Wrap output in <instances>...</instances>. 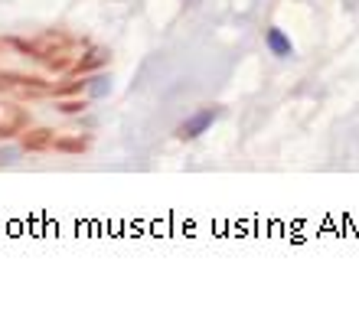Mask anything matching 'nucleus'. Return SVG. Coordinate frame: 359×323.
I'll return each mask as SVG.
<instances>
[{
    "label": "nucleus",
    "mask_w": 359,
    "mask_h": 323,
    "mask_svg": "<svg viewBox=\"0 0 359 323\" xmlns=\"http://www.w3.org/2000/svg\"><path fill=\"white\" fill-rule=\"evenodd\" d=\"M0 95L17 98V102H39V98H53V82H46L43 76L4 69L0 72Z\"/></svg>",
    "instance_id": "obj_1"
},
{
    "label": "nucleus",
    "mask_w": 359,
    "mask_h": 323,
    "mask_svg": "<svg viewBox=\"0 0 359 323\" xmlns=\"http://www.w3.org/2000/svg\"><path fill=\"white\" fill-rule=\"evenodd\" d=\"M7 46L20 49V53H27L29 59L43 62V59H49L53 53L76 49L79 39L72 36V33H66V29H46V33H39V36H33V39H7Z\"/></svg>",
    "instance_id": "obj_2"
},
{
    "label": "nucleus",
    "mask_w": 359,
    "mask_h": 323,
    "mask_svg": "<svg viewBox=\"0 0 359 323\" xmlns=\"http://www.w3.org/2000/svg\"><path fill=\"white\" fill-rule=\"evenodd\" d=\"M33 124V114L29 108H23L13 98H0V141H10V137H20Z\"/></svg>",
    "instance_id": "obj_3"
},
{
    "label": "nucleus",
    "mask_w": 359,
    "mask_h": 323,
    "mask_svg": "<svg viewBox=\"0 0 359 323\" xmlns=\"http://www.w3.org/2000/svg\"><path fill=\"white\" fill-rule=\"evenodd\" d=\"M219 118V108H199V111H193L187 118V121L177 128V137L180 141H196L199 134H206L212 124H216Z\"/></svg>",
    "instance_id": "obj_4"
},
{
    "label": "nucleus",
    "mask_w": 359,
    "mask_h": 323,
    "mask_svg": "<svg viewBox=\"0 0 359 323\" xmlns=\"http://www.w3.org/2000/svg\"><path fill=\"white\" fill-rule=\"evenodd\" d=\"M111 62V53L104 46H88L82 56H76V62H72V76H92V72H102L104 66Z\"/></svg>",
    "instance_id": "obj_5"
},
{
    "label": "nucleus",
    "mask_w": 359,
    "mask_h": 323,
    "mask_svg": "<svg viewBox=\"0 0 359 323\" xmlns=\"http://www.w3.org/2000/svg\"><path fill=\"white\" fill-rule=\"evenodd\" d=\"M53 137H56L53 128H36V124H29L17 141H20V151L23 153H43V151H53Z\"/></svg>",
    "instance_id": "obj_6"
},
{
    "label": "nucleus",
    "mask_w": 359,
    "mask_h": 323,
    "mask_svg": "<svg viewBox=\"0 0 359 323\" xmlns=\"http://www.w3.org/2000/svg\"><path fill=\"white\" fill-rule=\"evenodd\" d=\"M265 46H268V53L278 56V59H291L294 56V43L281 27H268L265 29Z\"/></svg>",
    "instance_id": "obj_7"
},
{
    "label": "nucleus",
    "mask_w": 359,
    "mask_h": 323,
    "mask_svg": "<svg viewBox=\"0 0 359 323\" xmlns=\"http://www.w3.org/2000/svg\"><path fill=\"white\" fill-rule=\"evenodd\" d=\"M92 147V134H66V137H53V151L56 153H86Z\"/></svg>",
    "instance_id": "obj_8"
},
{
    "label": "nucleus",
    "mask_w": 359,
    "mask_h": 323,
    "mask_svg": "<svg viewBox=\"0 0 359 323\" xmlns=\"http://www.w3.org/2000/svg\"><path fill=\"white\" fill-rule=\"evenodd\" d=\"M86 82H88V76H82V78H69V82H53V98H69V95H82L86 92Z\"/></svg>",
    "instance_id": "obj_9"
},
{
    "label": "nucleus",
    "mask_w": 359,
    "mask_h": 323,
    "mask_svg": "<svg viewBox=\"0 0 359 323\" xmlns=\"http://www.w3.org/2000/svg\"><path fill=\"white\" fill-rule=\"evenodd\" d=\"M72 62H76L72 49H62V53H53L49 59H43V66H46L49 72H69V69H72Z\"/></svg>",
    "instance_id": "obj_10"
},
{
    "label": "nucleus",
    "mask_w": 359,
    "mask_h": 323,
    "mask_svg": "<svg viewBox=\"0 0 359 323\" xmlns=\"http://www.w3.org/2000/svg\"><path fill=\"white\" fill-rule=\"evenodd\" d=\"M56 108L62 114H82L88 108V102L82 95H69V98H56Z\"/></svg>",
    "instance_id": "obj_11"
},
{
    "label": "nucleus",
    "mask_w": 359,
    "mask_h": 323,
    "mask_svg": "<svg viewBox=\"0 0 359 323\" xmlns=\"http://www.w3.org/2000/svg\"><path fill=\"white\" fill-rule=\"evenodd\" d=\"M108 78L104 76H98V72H92V76H88V82H86V92L88 95H108Z\"/></svg>",
    "instance_id": "obj_12"
},
{
    "label": "nucleus",
    "mask_w": 359,
    "mask_h": 323,
    "mask_svg": "<svg viewBox=\"0 0 359 323\" xmlns=\"http://www.w3.org/2000/svg\"><path fill=\"white\" fill-rule=\"evenodd\" d=\"M4 46H7V43H4V39H0V53H4Z\"/></svg>",
    "instance_id": "obj_13"
},
{
    "label": "nucleus",
    "mask_w": 359,
    "mask_h": 323,
    "mask_svg": "<svg viewBox=\"0 0 359 323\" xmlns=\"http://www.w3.org/2000/svg\"><path fill=\"white\" fill-rule=\"evenodd\" d=\"M118 4H121V0H118Z\"/></svg>",
    "instance_id": "obj_14"
}]
</instances>
